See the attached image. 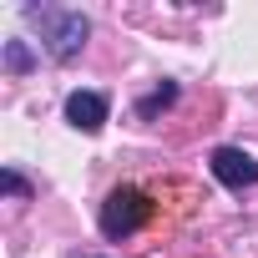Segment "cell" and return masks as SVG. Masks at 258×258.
Segmentation results:
<instances>
[{"instance_id": "1", "label": "cell", "mask_w": 258, "mask_h": 258, "mask_svg": "<svg viewBox=\"0 0 258 258\" xmlns=\"http://www.w3.org/2000/svg\"><path fill=\"white\" fill-rule=\"evenodd\" d=\"M26 16L41 21V41H46V51L56 61H71L86 46V36H91V21L81 11H26Z\"/></svg>"}, {"instance_id": "4", "label": "cell", "mask_w": 258, "mask_h": 258, "mask_svg": "<svg viewBox=\"0 0 258 258\" xmlns=\"http://www.w3.org/2000/svg\"><path fill=\"white\" fill-rule=\"evenodd\" d=\"M66 121L76 132H101L106 126V96L101 91H71L66 96Z\"/></svg>"}, {"instance_id": "5", "label": "cell", "mask_w": 258, "mask_h": 258, "mask_svg": "<svg viewBox=\"0 0 258 258\" xmlns=\"http://www.w3.org/2000/svg\"><path fill=\"white\" fill-rule=\"evenodd\" d=\"M172 96H177V86H172V81H162V86H157V91H152V96H147L137 111H142V116H152V111H157V106H167Z\"/></svg>"}, {"instance_id": "3", "label": "cell", "mask_w": 258, "mask_h": 258, "mask_svg": "<svg viewBox=\"0 0 258 258\" xmlns=\"http://www.w3.org/2000/svg\"><path fill=\"white\" fill-rule=\"evenodd\" d=\"M208 167H213V177H218L223 187H233V192H243V187L258 182V157H248L243 147H218V152L208 157Z\"/></svg>"}, {"instance_id": "7", "label": "cell", "mask_w": 258, "mask_h": 258, "mask_svg": "<svg viewBox=\"0 0 258 258\" xmlns=\"http://www.w3.org/2000/svg\"><path fill=\"white\" fill-rule=\"evenodd\" d=\"M0 187H6V192H11V198H26V192H31V187H26V177H21V172H0Z\"/></svg>"}, {"instance_id": "6", "label": "cell", "mask_w": 258, "mask_h": 258, "mask_svg": "<svg viewBox=\"0 0 258 258\" xmlns=\"http://www.w3.org/2000/svg\"><path fill=\"white\" fill-rule=\"evenodd\" d=\"M6 66H11V71H26V66H31L26 41H6Z\"/></svg>"}, {"instance_id": "2", "label": "cell", "mask_w": 258, "mask_h": 258, "mask_svg": "<svg viewBox=\"0 0 258 258\" xmlns=\"http://www.w3.org/2000/svg\"><path fill=\"white\" fill-rule=\"evenodd\" d=\"M147 218H152V203H147V192H137V187H111L106 203H101V233H106V238L137 233Z\"/></svg>"}]
</instances>
